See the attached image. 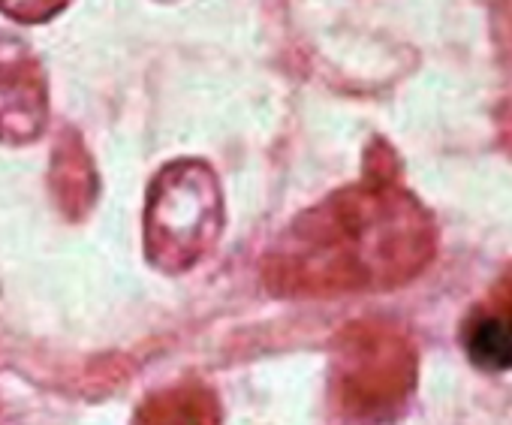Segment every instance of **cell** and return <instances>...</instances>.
<instances>
[{"instance_id": "obj_1", "label": "cell", "mask_w": 512, "mask_h": 425, "mask_svg": "<svg viewBox=\"0 0 512 425\" xmlns=\"http://www.w3.org/2000/svg\"><path fill=\"white\" fill-rule=\"evenodd\" d=\"M428 257V227L416 202L389 184L332 193L275 242L266 281L287 296L392 287Z\"/></svg>"}, {"instance_id": "obj_2", "label": "cell", "mask_w": 512, "mask_h": 425, "mask_svg": "<svg viewBox=\"0 0 512 425\" xmlns=\"http://www.w3.org/2000/svg\"><path fill=\"white\" fill-rule=\"evenodd\" d=\"M223 193L205 160L166 163L145 199V254L163 272L193 269L220 239Z\"/></svg>"}, {"instance_id": "obj_3", "label": "cell", "mask_w": 512, "mask_h": 425, "mask_svg": "<svg viewBox=\"0 0 512 425\" xmlns=\"http://www.w3.org/2000/svg\"><path fill=\"white\" fill-rule=\"evenodd\" d=\"M49 124V82L40 58L16 37H0V142L25 145Z\"/></svg>"}, {"instance_id": "obj_4", "label": "cell", "mask_w": 512, "mask_h": 425, "mask_svg": "<svg viewBox=\"0 0 512 425\" xmlns=\"http://www.w3.org/2000/svg\"><path fill=\"white\" fill-rule=\"evenodd\" d=\"M407 380V356L401 347L374 329H359L347 338L341 353V389L350 407L380 410L386 407Z\"/></svg>"}, {"instance_id": "obj_5", "label": "cell", "mask_w": 512, "mask_h": 425, "mask_svg": "<svg viewBox=\"0 0 512 425\" xmlns=\"http://www.w3.org/2000/svg\"><path fill=\"white\" fill-rule=\"evenodd\" d=\"M49 178H52V193H55L64 215L67 218H85L94 205V199H97L100 181H97L94 160L85 151L79 133H73V130L61 133L55 154H52Z\"/></svg>"}, {"instance_id": "obj_6", "label": "cell", "mask_w": 512, "mask_h": 425, "mask_svg": "<svg viewBox=\"0 0 512 425\" xmlns=\"http://www.w3.org/2000/svg\"><path fill=\"white\" fill-rule=\"evenodd\" d=\"M464 347L482 368H512V287L479 305L464 326Z\"/></svg>"}, {"instance_id": "obj_7", "label": "cell", "mask_w": 512, "mask_h": 425, "mask_svg": "<svg viewBox=\"0 0 512 425\" xmlns=\"http://www.w3.org/2000/svg\"><path fill=\"white\" fill-rule=\"evenodd\" d=\"M220 407L202 386H175L151 395L133 425H217Z\"/></svg>"}, {"instance_id": "obj_8", "label": "cell", "mask_w": 512, "mask_h": 425, "mask_svg": "<svg viewBox=\"0 0 512 425\" xmlns=\"http://www.w3.org/2000/svg\"><path fill=\"white\" fill-rule=\"evenodd\" d=\"M73 0H0V13L22 22V25H43L61 16Z\"/></svg>"}]
</instances>
